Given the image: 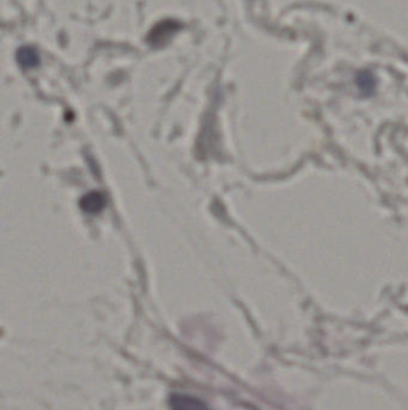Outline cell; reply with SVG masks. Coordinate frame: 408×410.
Returning <instances> with one entry per match:
<instances>
[{
  "label": "cell",
  "instance_id": "3957f363",
  "mask_svg": "<svg viewBox=\"0 0 408 410\" xmlns=\"http://www.w3.org/2000/svg\"><path fill=\"white\" fill-rule=\"evenodd\" d=\"M106 205V199L99 192H91L81 199V207L89 214H97L101 212Z\"/></svg>",
  "mask_w": 408,
  "mask_h": 410
},
{
  "label": "cell",
  "instance_id": "7a4b0ae2",
  "mask_svg": "<svg viewBox=\"0 0 408 410\" xmlns=\"http://www.w3.org/2000/svg\"><path fill=\"white\" fill-rule=\"evenodd\" d=\"M172 410H211L200 398L186 393H174L169 400Z\"/></svg>",
  "mask_w": 408,
  "mask_h": 410
},
{
  "label": "cell",
  "instance_id": "6da1fadb",
  "mask_svg": "<svg viewBox=\"0 0 408 410\" xmlns=\"http://www.w3.org/2000/svg\"><path fill=\"white\" fill-rule=\"evenodd\" d=\"M180 29V26L177 24V22L174 21H164L161 22L159 24L151 31L147 38V41L156 47L159 46H164L165 43L172 39V35L175 34L177 31Z\"/></svg>",
  "mask_w": 408,
  "mask_h": 410
},
{
  "label": "cell",
  "instance_id": "277c9868",
  "mask_svg": "<svg viewBox=\"0 0 408 410\" xmlns=\"http://www.w3.org/2000/svg\"><path fill=\"white\" fill-rule=\"evenodd\" d=\"M18 64L21 65L24 69H31L36 68L39 65V54L35 51L34 48L29 46H23L17 51Z\"/></svg>",
  "mask_w": 408,
  "mask_h": 410
}]
</instances>
